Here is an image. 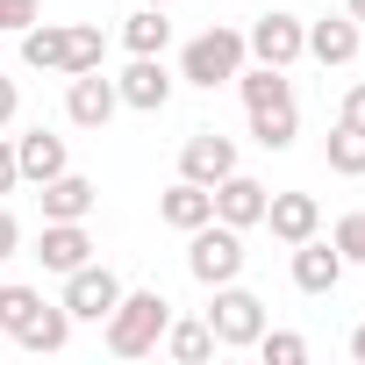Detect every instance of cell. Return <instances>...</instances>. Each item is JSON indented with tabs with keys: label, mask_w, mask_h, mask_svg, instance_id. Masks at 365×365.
<instances>
[{
	"label": "cell",
	"mask_w": 365,
	"mask_h": 365,
	"mask_svg": "<svg viewBox=\"0 0 365 365\" xmlns=\"http://www.w3.org/2000/svg\"><path fill=\"white\" fill-rule=\"evenodd\" d=\"M15 237H22V230H15V215H8V208H0V258H8V251H15Z\"/></svg>",
	"instance_id": "cell-30"
},
{
	"label": "cell",
	"mask_w": 365,
	"mask_h": 365,
	"mask_svg": "<svg viewBox=\"0 0 365 365\" xmlns=\"http://www.w3.org/2000/svg\"><path fill=\"white\" fill-rule=\"evenodd\" d=\"M86 251H93V237H86L79 222H43V244H36V258H43L51 272H72V265H86Z\"/></svg>",
	"instance_id": "cell-15"
},
{
	"label": "cell",
	"mask_w": 365,
	"mask_h": 365,
	"mask_svg": "<svg viewBox=\"0 0 365 365\" xmlns=\"http://www.w3.org/2000/svg\"><path fill=\"white\" fill-rule=\"evenodd\" d=\"M244 51H258V65H294L301 51H308V29L294 22V15H258L251 22V36H244Z\"/></svg>",
	"instance_id": "cell-6"
},
{
	"label": "cell",
	"mask_w": 365,
	"mask_h": 365,
	"mask_svg": "<svg viewBox=\"0 0 365 365\" xmlns=\"http://www.w3.org/2000/svg\"><path fill=\"white\" fill-rule=\"evenodd\" d=\"M215 215H222L230 230L265 222V187H258L251 172H222V179H215Z\"/></svg>",
	"instance_id": "cell-8"
},
{
	"label": "cell",
	"mask_w": 365,
	"mask_h": 365,
	"mask_svg": "<svg viewBox=\"0 0 365 365\" xmlns=\"http://www.w3.org/2000/svg\"><path fill=\"white\" fill-rule=\"evenodd\" d=\"M208 329H215V344H258V329H265V301L222 279V294H215V308H208Z\"/></svg>",
	"instance_id": "cell-5"
},
{
	"label": "cell",
	"mask_w": 365,
	"mask_h": 365,
	"mask_svg": "<svg viewBox=\"0 0 365 365\" xmlns=\"http://www.w3.org/2000/svg\"><path fill=\"white\" fill-rule=\"evenodd\" d=\"M115 79H101V65L93 72H72V122H86V129H101L108 115H115Z\"/></svg>",
	"instance_id": "cell-12"
},
{
	"label": "cell",
	"mask_w": 365,
	"mask_h": 365,
	"mask_svg": "<svg viewBox=\"0 0 365 365\" xmlns=\"http://www.w3.org/2000/svg\"><path fill=\"white\" fill-rule=\"evenodd\" d=\"M158 215H165L172 230H201V222L215 215V194L201 187V179H179V187H172V194L158 201Z\"/></svg>",
	"instance_id": "cell-13"
},
{
	"label": "cell",
	"mask_w": 365,
	"mask_h": 365,
	"mask_svg": "<svg viewBox=\"0 0 365 365\" xmlns=\"http://www.w3.org/2000/svg\"><path fill=\"white\" fill-rule=\"evenodd\" d=\"M187 265H194V279H208V287H222V279H237V265H244V244H237V230L222 222L215 230V215L194 230V251H187Z\"/></svg>",
	"instance_id": "cell-4"
},
{
	"label": "cell",
	"mask_w": 365,
	"mask_h": 365,
	"mask_svg": "<svg viewBox=\"0 0 365 365\" xmlns=\"http://www.w3.org/2000/svg\"><path fill=\"white\" fill-rule=\"evenodd\" d=\"M351 22H365V0H351Z\"/></svg>",
	"instance_id": "cell-32"
},
{
	"label": "cell",
	"mask_w": 365,
	"mask_h": 365,
	"mask_svg": "<svg viewBox=\"0 0 365 365\" xmlns=\"http://www.w3.org/2000/svg\"><path fill=\"white\" fill-rule=\"evenodd\" d=\"M179 72H187L194 86H222V79H237V72H244V36H237V29H208V36H194L187 58H179Z\"/></svg>",
	"instance_id": "cell-3"
},
{
	"label": "cell",
	"mask_w": 365,
	"mask_h": 365,
	"mask_svg": "<svg viewBox=\"0 0 365 365\" xmlns=\"http://www.w3.org/2000/svg\"><path fill=\"white\" fill-rule=\"evenodd\" d=\"M15 179H22V165H15V150H8V143H0V194H8Z\"/></svg>",
	"instance_id": "cell-29"
},
{
	"label": "cell",
	"mask_w": 365,
	"mask_h": 365,
	"mask_svg": "<svg viewBox=\"0 0 365 365\" xmlns=\"http://www.w3.org/2000/svg\"><path fill=\"white\" fill-rule=\"evenodd\" d=\"M101 51H108V43H101L93 22H43V29L22 36V58H29L36 72H93Z\"/></svg>",
	"instance_id": "cell-1"
},
{
	"label": "cell",
	"mask_w": 365,
	"mask_h": 365,
	"mask_svg": "<svg viewBox=\"0 0 365 365\" xmlns=\"http://www.w3.org/2000/svg\"><path fill=\"white\" fill-rule=\"evenodd\" d=\"M115 301H122V279H115L108 265H72V287H65V308H72V315H93V322H101Z\"/></svg>",
	"instance_id": "cell-7"
},
{
	"label": "cell",
	"mask_w": 365,
	"mask_h": 365,
	"mask_svg": "<svg viewBox=\"0 0 365 365\" xmlns=\"http://www.w3.org/2000/svg\"><path fill=\"white\" fill-rule=\"evenodd\" d=\"M22 22H36V0H0V29H22Z\"/></svg>",
	"instance_id": "cell-27"
},
{
	"label": "cell",
	"mask_w": 365,
	"mask_h": 365,
	"mask_svg": "<svg viewBox=\"0 0 365 365\" xmlns=\"http://www.w3.org/2000/svg\"><path fill=\"white\" fill-rule=\"evenodd\" d=\"M165 36H172V22H165V8H158V0H143V8L122 22V43H129L136 58H158V51H165Z\"/></svg>",
	"instance_id": "cell-17"
},
{
	"label": "cell",
	"mask_w": 365,
	"mask_h": 365,
	"mask_svg": "<svg viewBox=\"0 0 365 365\" xmlns=\"http://www.w3.org/2000/svg\"><path fill=\"white\" fill-rule=\"evenodd\" d=\"M265 222H272V237L301 244V237H315L322 208H315V194H265Z\"/></svg>",
	"instance_id": "cell-11"
},
{
	"label": "cell",
	"mask_w": 365,
	"mask_h": 365,
	"mask_svg": "<svg viewBox=\"0 0 365 365\" xmlns=\"http://www.w3.org/2000/svg\"><path fill=\"white\" fill-rule=\"evenodd\" d=\"M65 329H72V308H65V301H58V308L43 301V308L29 315V329H22V344H29V351H65Z\"/></svg>",
	"instance_id": "cell-21"
},
{
	"label": "cell",
	"mask_w": 365,
	"mask_h": 365,
	"mask_svg": "<svg viewBox=\"0 0 365 365\" xmlns=\"http://www.w3.org/2000/svg\"><path fill=\"white\" fill-rule=\"evenodd\" d=\"M251 129H258V143H265V150L294 143V129H301V115H294V93H287V101H258V108H251Z\"/></svg>",
	"instance_id": "cell-20"
},
{
	"label": "cell",
	"mask_w": 365,
	"mask_h": 365,
	"mask_svg": "<svg viewBox=\"0 0 365 365\" xmlns=\"http://www.w3.org/2000/svg\"><path fill=\"white\" fill-rule=\"evenodd\" d=\"M158 8H165V0H158Z\"/></svg>",
	"instance_id": "cell-34"
},
{
	"label": "cell",
	"mask_w": 365,
	"mask_h": 365,
	"mask_svg": "<svg viewBox=\"0 0 365 365\" xmlns=\"http://www.w3.org/2000/svg\"><path fill=\"white\" fill-rule=\"evenodd\" d=\"M351 351H358V358H365V329H358V336H351Z\"/></svg>",
	"instance_id": "cell-33"
},
{
	"label": "cell",
	"mask_w": 365,
	"mask_h": 365,
	"mask_svg": "<svg viewBox=\"0 0 365 365\" xmlns=\"http://www.w3.org/2000/svg\"><path fill=\"white\" fill-rule=\"evenodd\" d=\"M308 51H315L322 65H351V58H358V22H351V15L315 22V29H308Z\"/></svg>",
	"instance_id": "cell-18"
},
{
	"label": "cell",
	"mask_w": 365,
	"mask_h": 365,
	"mask_svg": "<svg viewBox=\"0 0 365 365\" xmlns=\"http://www.w3.org/2000/svg\"><path fill=\"white\" fill-rule=\"evenodd\" d=\"M0 122H15V79L0 72Z\"/></svg>",
	"instance_id": "cell-31"
},
{
	"label": "cell",
	"mask_w": 365,
	"mask_h": 365,
	"mask_svg": "<svg viewBox=\"0 0 365 365\" xmlns=\"http://www.w3.org/2000/svg\"><path fill=\"white\" fill-rule=\"evenodd\" d=\"M36 308H43V294H36V287H0V329H15V336H22Z\"/></svg>",
	"instance_id": "cell-24"
},
{
	"label": "cell",
	"mask_w": 365,
	"mask_h": 365,
	"mask_svg": "<svg viewBox=\"0 0 365 365\" xmlns=\"http://www.w3.org/2000/svg\"><path fill=\"white\" fill-rule=\"evenodd\" d=\"M329 244H336V251H344V258H358V265H365V215H344V222H336V237H329Z\"/></svg>",
	"instance_id": "cell-25"
},
{
	"label": "cell",
	"mask_w": 365,
	"mask_h": 365,
	"mask_svg": "<svg viewBox=\"0 0 365 365\" xmlns=\"http://www.w3.org/2000/svg\"><path fill=\"white\" fill-rule=\"evenodd\" d=\"M336 122H358V129H365V86H344V108H336Z\"/></svg>",
	"instance_id": "cell-28"
},
{
	"label": "cell",
	"mask_w": 365,
	"mask_h": 365,
	"mask_svg": "<svg viewBox=\"0 0 365 365\" xmlns=\"http://www.w3.org/2000/svg\"><path fill=\"white\" fill-rule=\"evenodd\" d=\"M86 208H93V187H86L79 172H51L43 179V215L51 222H79Z\"/></svg>",
	"instance_id": "cell-16"
},
{
	"label": "cell",
	"mask_w": 365,
	"mask_h": 365,
	"mask_svg": "<svg viewBox=\"0 0 365 365\" xmlns=\"http://www.w3.org/2000/svg\"><path fill=\"white\" fill-rule=\"evenodd\" d=\"M115 93H122L129 108H165V101H172V72H165L158 58H136V65L122 72V86H115Z\"/></svg>",
	"instance_id": "cell-14"
},
{
	"label": "cell",
	"mask_w": 365,
	"mask_h": 365,
	"mask_svg": "<svg viewBox=\"0 0 365 365\" xmlns=\"http://www.w3.org/2000/svg\"><path fill=\"white\" fill-rule=\"evenodd\" d=\"M258 336H265V329H258ZM265 358H272V365H301V358H308V344L279 329V336H265Z\"/></svg>",
	"instance_id": "cell-26"
},
{
	"label": "cell",
	"mask_w": 365,
	"mask_h": 365,
	"mask_svg": "<svg viewBox=\"0 0 365 365\" xmlns=\"http://www.w3.org/2000/svg\"><path fill=\"white\" fill-rule=\"evenodd\" d=\"M15 165H22V179H51V172H65V143L51 129H29L15 143Z\"/></svg>",
	"instance_id": "cell-19"
},
{
	"label": "cell",
	"mask_w": 365,
	"mask_h": 365,
	"mask_svg": "<svg viewBox=\"0 0 365 365\" xmlns=\"http://www.w3.org/2000/svg\"><path fill=\"white\" fill-rule=\"evenodd\" d=\"M165 322H172V301H158V294H122V301L108 308V351H115V358H143V351H158Z\"/></svg>",
	"instance_id": "cell-2"
},
{
	"label": "cell",
	"mask_w": 365,
	"mask_h": 365,
	"mask_svg": "<svg viewBox=\"0 0 365 365\" xmlns=\"http://www.w3.org/2000/svg\"><path fill=\"white\" fill-rule=\"evenodd\" d=\"M329 165L336 172H365V129L358 122H336L329 129Z\"/></svg>",
	"instance_id": "cell-23"
},
{
	"label": "cell",
	"mask_w": 365,
	"mask_h": 365,
	"mask_svg": "<svg viewBox=\"0 0 365 365\" xmlns=\"http://www.w3.org/2000/svg\"><path fill=\"white\" fill-rule=\"evenodd\" d=\"M165 351L194 365V358H208V351H215V329H208V322H165Z\"/></svg>",
	"instance_id": "cell-22"
},
{
	"label": "cell",
	"mask_w": 365,
	"mask_h": 365,
	"mask_svg": "<svg viewBox=\"0 0 365 365\" xmlns=\"http://www.w3.org/2000/svg\"><path fill=\"white\" fill-rule=\"evenodd\" d=\"M336 272H344V251H336V244H315V237L294 244V287H301V294H329Z\"/></svg>",
	"instance_id": "cell-10"
},
{
	"label": "cell",
	"mask_w": 365,
	"mask_h": 365,
	"mask_svg": "<svg viewBox=\"0 0 365 365\" xmlns=\"http://www.w3.org/2000/svg\"><path fill=\"white\" fill-rule=\"evenodd\" d=\"M179 172L201 179V187H215L222 172H237V143L215 136V129H201V136H187V150H179Z\"/></svg>",
	"instance_id": "cell-9"
}]
</instances>
